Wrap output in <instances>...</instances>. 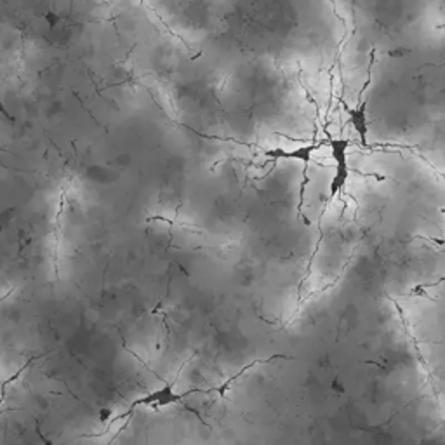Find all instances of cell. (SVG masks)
<instances>
[{"label":"cell","instance_id":"cell-7","mask_svg":"<svg viewBox=\"0 0 445 445\" xmlns=\"http://www.w3.org/2000/svg\"><path fill=\"white\" fill-rule=\"evenodd\" d=\"M442 213H444V214H445V209H442Z\"/></svg>","mask_w":445,"mask_h":445},{"label":"cell","instance_id":"cell-2","mask_svg":"<svg viewBox=\"0 0 445 445\" xmlns=\"http://www.w3.org/2000/svg\"><path fill=\"white\" fill-rule=\"evenodd\" d=\"M322 146H327V140L315 141V143L310 144H301V146H296L294 150H285V148H272V150L265 151L266 158H272V160H296V162H301L305 166V176L306 169L312 164L313 155H315L316 150H321Z\"/></svg>","mask_w":445,"mask_h":445},{"label":"cell","instance_id":"cell-5","mask_svg":"<svg viewBox=\"0 0 445 445\" xmlns=\"http://www.w3.org/2000/svg\"><path fill=\"white\" fill-rule=\"evenodd\" d=\"M37 433H39V438H41L42 444H44V445H54V442H52L51 438L47 437V435H44V431H42L39 426H37Z\"/></svg>","mask_w":445,"mask_h":445},{"label":"cell","instance_id":"cell-1","mask_svg":"<svg viewBox=\"0 0 445 445\" xmlns=\"http://www.w3.org/2000/svg\"><path fill=\"white\" fill-rule=\"evenodd\" d=\"M327 146L331 150L332 164H334V171H332L331 183H329V200H334L339 193L346 188L349 183V176H351V167H349V140L346 138H334L327 134Z\"/></svg>","mask_w":445,"mask_h":445},{"label":"cell","instance_id":"cell-4","mask_svg":"<svg viewBox=\"0 0 445 445\" xmlns=\"http://www.w3.org/2000/svg\"><path fill=\"white\" fill-rule=\"evenodd\" d=\"M345 113L348 115L351 129L357 133L362 146L369 148V107L367 100H360L355 105H345Z\"/></svg>","mask_w":445,"mask_h":445},{"label":"cell","instance_id":"cell-3","mask_svg":"<svg viewBox=\"0 0 445 445\" xmlns=\"http://www.w3.org/2000/svg\"><path fill=\"white\" fill-rule=\"evenodd\" d=\"M188 393H177L174 384H166L162 388L150 391V393L143 395L141 398L133 402V407H150V409H166L171 405H176L186 397Z\"/></svg>","mask_w":445,"mask_h":445},{"label":"cell","instance_id":"cell-6","mask_svg":"<svg viewBox=\"0 0 445 445\" xmlns=\"http://www.w3.org/2000/svg\"><path fill=\"white\" fill-rule=\"evenodd\" d=\"M107 416H110V411H101V421H107Z\"/></svg>","mask_w":445,"mask_h":445}]
</instances>
